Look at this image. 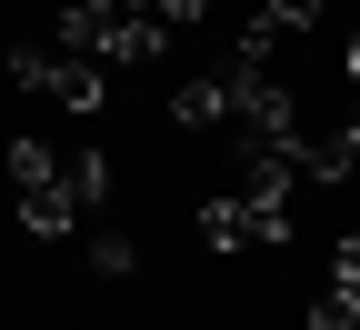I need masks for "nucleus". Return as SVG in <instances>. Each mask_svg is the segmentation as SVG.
Here are the masks:
<instances>
[{"label":"nucleus","mask_w":360,"mask_h":330,"mask_svg":"<svg viewBox=\"0 0 360 330\" xmlns=\"http://www.w3.org/2000/svg\"><path fill=\"white\" fill-rule=\"evenodd\" d=\"M160 20L150 11H130V0H80V11H60V51L80 61H160Z\"/></svg>","instance_id":"1"},{"label":"nucleus","mask_w":360,"mask_h":330,"mask_svg":"<svg viewBox=\"0 0 360 330\" xmlns=\"http://www.w3.org/2000/svg\"><path fill=\"white\" fill-rule=\"evenodd\" d=\"M281 230H290V201H231V191L200 201V241L210 250H270Z\"/></svg>","instance_id":"2"},{"label":"nucleus","mask_w":360,"mask_h":330,"mask_svg":"<svg viewBox=\"0 0 360 330\" xmlns=\"http://www.w3.org/2000/svg\"><path fill=\"white\" fill-rule=\"evenodd\" d=\"M11 80L51 90L60 110H101L110 101V90H101V61H80V51H11Z\"/></svg>","instance_id":"3"},{"label":"nucleus","mask_w":360,"mask_h":330,"mask_svg":"<svg viewBox=\"0 0 360 330\" xmlns=\"http://www.w3.org/2000/svg\"><path fill=\"white\" fill-rule=\"evenodd\" d=\"M300 170H310V180H350V170H360V101L340 110V130L300 140Z\"/></svg>","instance_id":"4"},{"label":"nucleus","mask_w":360,"mask_h":330,"mask_svg":"<svg viewBox=\"0 0 360 330\" xmlns=\"http://www.w3.org/2000/svg\"><path fill=\"white\" fill-rule=\"evenodd\" d=\"M170 110L191 120V130H210V120H240V70H210V80H191Z\"/></svg>","instance_id":"5"},{"label":"nucleus","mask_w":360,"mask_h":330,"mask_svg":"<svg viewBox=\"0 0 360 330\" xmlns=\"http://www.w3.org/2000/svg\"><path fill=\"white\" fill-rule=\"evenodd\" d=\"M20 220L40 230V241H60V230L80 220V210H70V170H60V191H20Z\"/></svg>","instance_id":"6"},{"label":"nucleus","mask_w":360,"mask_h":330,"mask_svg":"<svg viewBox=\"0 0 360 330\" xmlns=\"http://www.w3.org/2000/svg\"><path fill=\"white\" fill-rule=\"evenodd\" d=\"M101 201H110V160H101V151H80V160H70V210L90 220Z\"/></svg>","instance_id":"7"},{"label":"nucleus","mask_w":360,"mask_h":330,"mask_svg":"<svg viewBox=\"0 0 360 330\" xmlns=\"http://www.w3.org/2000/svg\"><path fill=\"white\" fill-rule=\"evenodd\" d=\"M310 330H360V291L350 280H330V291L310 300Z\"/></svg>","instance_id":"8"},{"label":"nucleus","mask_w":360,"mask_h":330,"mask_svg":"<svg viewBox=\"0 0 360 330\" xmlns=\"http://www.w3.org/2000/svg\"><path fill=\"white\" fill-rule=\"evenodd\" d=\"M130 260H141V241H130V230H101V241H90V270H110V280H120Z\"/></svg>","instance_id":"9"},{"label":"nucleus","mask_w":360,"mask_h":330,"mask_svg":"<svg viewBox=\"0 0 360 330\" xmlns=\"http://www.w3.org/2000/svg\"><path fill=\"white\" fill-rule=\"evenodd\" d=\"M260 20L290 40V30H310V20H321V0H260Z\"/></svg>","instance_id":"10"},{"label":"nucleus","mask_w":360,"mask_h":330,"mask_svg":"<svg viewBox=\"0 0 360 330\" xmlns=\"http://www.w3.org/2000/svg\"><path fill=\"white\" fill-rule=\"evenodd\" d=\"M150 20H160V30H200V20H210V0H150Z\"/></svg>","instance_id":"11"},{"label":"nucleus","mask_w":360,"mask_h":330,"mask_svg":"<svg viewBox=\"0 0 360 330\" xmlns=\"http://www.w3.org/2000/svg\"><path fill=\"white\" fill-rule=\"evenodd\" d=\"M350 80H360V40H350Z\"/></svg>","instance_id":"12"}]
</instances>
